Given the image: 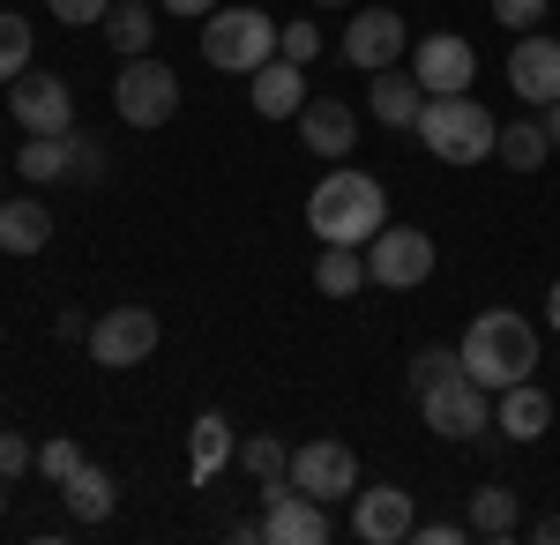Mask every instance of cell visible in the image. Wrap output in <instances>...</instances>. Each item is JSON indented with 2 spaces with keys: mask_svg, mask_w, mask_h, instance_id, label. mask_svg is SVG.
<instances>
[{
  "mask_svg": "<svg viewBox=\"0 0 560 545\" xmlns=\"http://www.w3.org/2000/svg\"><path fill=\"white\" fill-rule=\"evenodd\" d=\"M277 53H284V60H300V68H314L322 31H314V23H284V31H277Z\"/></svg>",
  "mask_w": 560,
  "mask_h": 545,
  "instance_id": "31",
  "label": "cell"
},
{
  "mask_svg": "<svg viewBox=\"0 0 560 545\" xmlns=\"http://www.w3.org/2000/svg\"><path fill=\"white\" fill-rule=\"evenodd\" d=\"M240 471H247V478H255L261 494H269V486H284V478H292V449H284V441H277V433H255V441H240Z\"/></svg>",
  "mask_w": 560,
  "mask_h": 545,
  "instance_id": "28",
  "label": "cell"
},
{
  "mask_svg": "<svg viewBox=\"0 0 560 545\" xmlns=\"http://www.w3.org/2000/svg\"><path fill=\"white\" fill-rule=\"evenodd\" d=\"M546 322H553V329H560V285H553V292H546Z\"/></svg>",
  "mask_w": 560,
  "mask_h": 545,
  "instance_id": "41",
  "label": "cell"
},
{
  "mask_svg": "<svg viewBox=\"0 0 560 545\" xmlns=\"http://www.w3.org/2000/svg\"><path fill=\"white\" fill-rule=\"evenodd\" d=\"M456 374H464V351H411V389H433Z\"/></svg>",
  "mask_w": 560,
  "mask_h": 545,
  "instance_id": "30",
  "label": "cell"
},
{
  "mask_svg": "<svg viewBox=\"0 0 560 545\" xmlns=\"http://www.w3.org/2000/svg\"><path fill=\"white\" fill-rule=\"evenodd\" d=\"M411 135L427 142L441 165H486V158H493V142H501L493 113L478 105L471 90H456V97H427V113H419Z\"/></svg>",
  "mask_w": 560,
  "mask_h": 545,
  "instance_id": "3",
  "label": "cell"
},
{
  "mask_svg": "<svg viewBox=\"0 0 560 545\" xmlns=\"http://www.w3.org/2000/svg\"><path fill=\"white\" fill-rule=\"evenodd\" d=\"M97 172H105V158H97V142L83 135V150H75V179H97Z\"/></svg>",
  "mask_w": 560,
  "mask_h": 545,
  "instance_id": "37",
  "label": "cell"
},
{
  "mask_svg": "<svg viewBox=\"0 0 560 545\" xmlns=\"http://www.w3.org/2000/svg\"><path fill=\"white\" fill-rule=\"evenodd\" d=\"M366 277H374L382 292H419L433 277V240L419 224H382V232L366 240Z\"/></svg>",
  "mask_w": 560,
  "mask_h": 545,
  "instance_id": "7",
  "label": "cell"
},
{
  "mask_svg": "<svg viewBox=\"0 0 560 545\" xmlns=\"http://www.w3.org/2000/svg\"><path fill=\"white\" fill-rule=\"evenodd\" d=\"M493 426L509 433V441H538L546 426H553V396L546 389H501V411H493Z\"/></svg>",
  "mask_w": 560,
  "mask_h": 545,
  "instance_id": "22",
  "label": "cell"
},
{
  "mask_svg": "<svg viewBox=\"0 0 560 545\" xmlns=\"http://www.w3.org/2000/svg\"><path fill=\"white\" fill-rule=\"evenodd\" d=\"M232 456H240V433H232L224 411H202V419L187 426V471H195V486H210Z\"/></svg>",
  "mask_w": 560,
  "mask_h": 545,
  "instance_id": "18",
  "label": "cell"
},
{
  "mask_svg": "<svg viewBox=\"0 0 560 545\" xmlns=\"http://www.w3.org/2000/svg\"><path fill=\"white\" fill-rule=\"evenodd\" d=\"M546 8H553V0H493L501 31H538V23H546Z\"/></svg>",
  "mask_w": 560,
  "mask_h": 545,
  "instance_id": "32",
  "label": "cell"
},
{
  "mask_svg": "<svg viewBox=\"0 0 560 545\" xmlns=\"http://www.w3.org/2000/svg\"><path fill=\"white\" fill-rule=\"evenodd\" d=\"M261 538L269 545H329V501L300 494L292 478L269 486V508H261Z\"/></svg>",
  "mask_w": 560,
  "mask_h": 545,
  "instance_id": "12",
  "label": "cell"
},
{
  "mask_svg": "<svg viewBox=\"0 0 560 545\" xmlns=\"http://www.w3.org/2000/svg\"><path fill=\"white\" fill-rule=\"evenodd\" d=\"M382 210H388L382 179H374V172H359V165L322 172V187L306 195V224H314V240H322V247H366V240L388 224Z\"/></svg>",
  "mask_w": 560,
  "mask_h": 545,
  "instance_id": "1",
  "label": "cell"
},
{
  "mask_svg": "<svg viewBox=\"0 0 560 545\" xmlns=\"http://www.w3.org/2000/svg\"><path fill=\"white\" fill-rule=\"evenodd\" d=\"M300 142L322 165H345L351 142H359V113H351L345 97H306L300 105Z\"/></svg>",
  "mask_w": 560,
  "mask_h": 545,
  "instance_id": "16",
  "label": "cell"
},
{
  "mask_svg": "<svg viewBox=\"0 0 560 545\" xmlns=\"http://www.w3.org/2000/svg\"><path fill=\"white\" fill-rule=\"evenodd\" d=\"M0 202H8V195H0Z\"/></svg>",
  "mask_w": 560,
  "mask_h": 545,
  "instance_id": "44",
  "label": "cell"
},
{
  "mask_svg": "<svg viewBox=\"0 0 560 545\" xmlns=\"http://www.w3.org/2000/svg\"><path fill=\"white\" fill-rule=\"evenodd\" d=\"M404 45H411V31H404V15H396L388 0H374L366 15H351V23H345V60H351V68H366V76L396 68Z\"/></svg>",
  "mask_w": 560,
  "mask_h": 545,
  "instance_id": "11",
  "label": "cell"
},
{
  "mask_svg": "<svg viewBox=\"0 0 560 545\" xmlns=\"http://www.w3.org/2000/svg\"><path fill=\"white\" fill-rule=\"evenodd\" d=\"M411 538L419 545H456V538H471V523H411Z\"/></svg>",
  "mask_w": 560,
  "mask_h": 545,
  "instance_id": "36",
  "label": "cell"
},
{
  "mask_svg": "<svg viewBox=\"0 0 560 545\" xmlns=\"http://www.w3.org/2000/svg\"><path fill=\"white\" fill-rule=\"evenodd\" d=\"M158 8H165V15H187V23H202L217 0H158Z\"/></svg>",
  "mask_w": 560,
  "mask_h": 545,
  "instance_id": "38",
  "label": "cell"
},
{
  "mask_svg": "<svg viewBox=\"0 0 560 545\" xmlns=\"http://www.w3.org/2000/svg\"><path fill=\"white\" fill-rule=\"evenodd\" d=\"M351 531L366 545H396V538H411V523H419V501L404 494V486H359L351 494Z\"/></svg>",
  "mask_w": 560,
  "mask_h": 545,
  "instance_id": "15",
  "label": "cell"
},
{
  "mask_svg": "<svg viewBox=\"0 0 560 545\" xmlns=\"http://www.w3.org/2000/svg\"><path fill=\"white\" fill-rule=\"evenodd\" d=\"M530 538H538V545H560V515H538V523H530Z\"/></svg>",
  "mask_w": 560,
  "mask_h": 545,
  "instance_id": "39",
  "label": "cell"
},
{
  "mask_svg": "<svg viewBox=\"0 0 560 545\" xmlns=\"http://www.w3.org/2000/svg\"><path fill=\"white\" fill-rule=\"evenodd\" d=\"M75 150H83V135H75V127H68V135H23L15 172H23L31 187H52V179H68V172H75Z\"/></svg>",
  "mask_w": 560,
  "mask_h": 545,
  "instance_id": "19",
  "label": "cell"
},
{
  "mask_svg": "<svg viewBox=\"0 0 560 545\" xmlns=\"http://www.w3.org/2000/svg\"><path fill=\"white\" fill-rule=\"evenodd\" d=\"M23 68H31V23L0 8V83H15Z\"/></svg>",
  "mask_w": 560,
  "mask_h": 545,
  "instance_id": "29",
  "label": "cell"
},
{
  "mask_svg": "<svg viewBox=\"0 0 560 545\" xmlns=\"http://www.w3.org/2000/svg\"><path fill=\"white\" fill-rule=\"evenodd\" d=\"M314 8H345V0H314Z\"/></svg>",
  "mask_w": 560,
  "mask_h": 545,
  "instance_id": "42",
  "label": "cell"
},
{
  "mask_svg": "<svg viewBox=\"0 0 560 545\" xmlns=\"http://www.w3.org/2000/svg\"><path fill=\"white\" fill-rule=\"evenodd\" d=\"M419 419L441 441H478V433H493V389H478L471 374L433 381V389H419Z\"/></svg>",
  "mask_w": 560,
  "mask_h": 545,
  "instance_id": "6",
  "label": "cell"
},
{
  "mask_svg": "<svg viewBox=\"0 0 560 545\" xmlns=\"http://www.w3.org/2000/svg\"><path fill=\"white\" fill-rule=\"evenodd\" d=\"M113 113L128 127H165L179 113V76L158 60V53H142V60H120V83H113Z\"/></svg>",
  "mask_w": 560,
  "mask_h": 545,
  "instance_id": "5",
  "label": "cell"
},
{
  "mask_svg": "<svg viewBox=\"0 0 560 545\" xmlns=\"http://www.w3.org/2000/svg\"><path fill=\"white\" fill-rule=\"evenodd\" d=\"M493 158H501L509 172H538L546 158H553V135H546V120H509L501 142H493Z\"/></svg>",
  "mask_w": 560,
  "mask_h": 545,
  "instance_id": "26",
  "label": "cell"
},
{
  "mask_svg": "<svg viewBox=\"0 0 560 545\" xmlns=\"http://www.w3.org/2000/svg\"><path fill=\"white\" fill-rule=\"evenodd\" d=\"M105 38H113L120 60H142L150 38H158V15H150L142 0H113V8H105Z\"/></svg>",
  "mask_w": 560,
  "mask_h": 545,
  "instance_id": "25",
  "label": "cell"
},
{
  "mask_svg": "<svg viewBox=\"0 0 560 545\" xmlns=\"http://www.w3.org/2000/svg\"><path fill=\"white\" fill-rule=\"evenodd\" d=\"M31 463H38V441H23V433L0 426V478H23Z\"/></svg>",
  "mask_w": 560,
  "mask_h": 545,
  "instance_id": "33",
  "label": "cell"
},
{
  "mask_svg": "<svg viewBox=\"0 0 560 545\" xmlns=\"http://www.w3.org/2000/svg\"><path fill=\"white\" fill-rule=\"evenodd\" d=\"M464 374L478 389H516V381L538 374V329L523 322L516 306H493V314H478L471 329H464Z\"/></svg>",
  "mask_w": 560,
  "mask_h": 545,
  "instance_id": "2",
  "label": "cell"
},
{
  "mask_svg": "<svg viewBox=\"0 0 560 545\" xmlns=\"http://www.w3.org/2000/svg\"><path fill=\"white\" fill-rule=\"evenodd\" d=\"M277 31L261 8H210L202 15V60L224 68V76H255L261 60H277Z\"/></svg>",
  "mask_w": 560,
  "mask_h": 545,
  "instance_id": "4",
  "label": "cell"
},
{
  "mask_svg": "<svg viewBox=\"0 0 560 545\" xmlns=\"http://www.w3.org/2000/svg\"><path fill=\"white\" fill-rule=\"evenodd\" d=\"M411 76H419L427 97H456V90H471L478 53L456 38V31H433V38H419V53H411Z\"/></svg>",
  "mask_w": 560,
  "mask_h": 545,
  "instance_id": "13",
  "label": "cell"
},
{
  "mask_svg": "<svg viewBox=\"0 0 560 545\" xmlns=\"http://www.w3.org/2000/svg\"><path fill=\"white\" fill-rule=\"evenodd\" d=\"M75 463H83V449H75V441H38V471L52 478V486H60Z\"/></svg>",
  "mask_w": 560,
  "mask_h": 545,
  "instance_id": "34",
  "label": "cell"
},
{
  "mask_svg": "<svg viewBox=\"0 0 560 545\" xmlns=\"http://www.w3.org/2000/svg\"><path fill=\"white\" fill-rule=\"evenodd\" d=\"M158 314H150V306H113V314H97V322H90V359H97V367H142V359H150V351H158Z\"/></svg>",
  "mask_w": 560,
  "mask_h": 545,
  "instance_id": "8",
  "label": "cell"
},
{
  "mask_svg": "<svg viewBox=\"0 0 560 545\" xmlns=\"http://www.w3.org/2000/svg\"><path fill=\"white\" fill-rule=\"evenodd\" d=\"M52 240V210L31 202V195H15V202H0V254H38Z\"/></svg>",
  "mask_w": 560,
  "mask_h": 545,
  "instance_id": "23",
  "label": "cell"
},
{
  "mask_svg": "<svg viewBox=\"0 0 560 545\" xmlns=\"http://www.w3.org/2000/svg\"><path fill=\"white\" fill-rule=\"evenodd\" d=\"M292 486L300 494H314V501H351L359 494V449H345V441H306V449H292Z\"/></svg>",
  "mask_w": 560,
  "mask_h": 545,
  "instance_id": "9",
  "label": "cell"
},
{
  "mask_svg": "<svg viewBox=\"0 0 560 545\" xmlns=\"http://www.w3.org/2000/svg\"><path fill=\"white\" fill-rule=\"evenodd\" d=\"M60 501H68L75 523H105V515L120 508V486H113V471H105V463H75V471L60 478Z\"/></svg>",
  "mask_w": 560,
  "mask_h": 545,
  "instance_id": "20",
  "label": "cell"
},
{
  "mask_svg": "<svg viewBox=\"0 0 560 545\" xmlns=\"http://www.w3.org/2000/svg\"><path fill=\"white\" fill-rule=\"evenodd\" d=\"M366 105H374V120H382V127H419L427 90H419V76H404V68H382L374 90H366Z\"/></svg>",
  "mask_w": 560,
  "mask_h": 545,
  "instance_id": "21",
  "label": "cell"
},
{
  "mask_svg": "<svg viewBox=\"0 0 560 545\" xmlns=\"http://www.w3.org/2000/svg\"><path fill=\"white\" fill-rule=\"evenodd\" d=\"M546 135H553V150H560V97L546 105Z\"/></svg>",
  "mask_w": 560,
  "mask_h": 545,
  "instance_id": "40",
  "label": "cell"
},
{
  "mask_svg": "<svg viewBox=\"0 0 560 545\" xmlns=\"http://www.w3.org/2000/svg\"><path fill=\"white\" fill-rule=\"evenodd\" d=\"M314 285H322V299L366 292V285H374V277H366V247H322L314 254Z\"/></svg>",
  "mask_w": 560,
  "mask_h": 545,
  "instance_id": "24",
  "label": "cell"
},
{
  "mask_svg": "<svg viewBox=\"0 0 560 545\" xmlns=\"http://www.w3.org/2000/svg\"><path fill=\"white\" fill-rule=\"evenodd\" d=\"M509 90H516L523 105H553L560 97V38H546V31H523L516 53H509Z\"/></svg>",
  "mask_w": 560,
  "mask_h": 545,
  "instance_id": "14",
  "label": "cell"
},
{
  "mask_svg": "<svg viewBox=\"0 0 560 545\" xmlns=\"http://www.w3.org/2000/svg\"><path fill=\"white\" fill-rule=\"evenodd\" d=\"M247 97H255L261 120H300V105H306V68L277 53V60H261V68H255V90H247Z\"/></svg>",
  "mask_w": 560,
  "mask_h": 545,
  "instance_id": "17",
  "label": "cell"
},
{
  "mask_svg": "<svg viewBox=\"0 0 560 545\" xmlns=\"http://www.w3.org/2000/svg\"><path fill=\"white\" fill-rule=\"evenodd\" d=\"M8 105H15L23 135H68L75 127V90L60 83V76H45V68H23L8 83Z\"/></svg>",
  "mask_w": 560,
  "mask_h": 545,
  "instance_id": "10",
  "label": "cell"
},
{
  "mask_svg": "<svg viewBox=\"0 0 560 545\" xmlns=\"http://www.w3.org/2000/svg\"><path fill=\"white\" fill-rule=\"evenodd\" d=\"M0 508H8V478H0Z\"/></svg>",
  "mask_w": 560,
  "mask_h": 545,
  "instance_id": "43",
  "label": "cell"
},
{
  "mask_svg": "<svg viewBox=\"0 0 560 545\" xmlns=\"http://www.w3.org/2000/svg\"><path fill=\"white\" fill-rule=\"evenodd\" d=\"M464 523H471V538H493V545L516 538V494H509V486H478Z\"/></svg>",
  "mask_w": 560,
  "mask_h": 545,
  "instance_id": "27",
  "label": "cell"
},
{
  "mask_svg": "<svg viewBox=\"0 0 560 545\" xmlns=\"http://www.w3.org/2000/svg\"><path fill=\"white\" fill-rule=\"evenodd\" d=\"M45 8H52L60 23H75V31H90V23H105V8H113V0H45Z\"/></svg>",
  "mask_w": 560,
  "mask_h": 545,
  "instance_id": "35",
  "label": "cell"
}]
</instances>
